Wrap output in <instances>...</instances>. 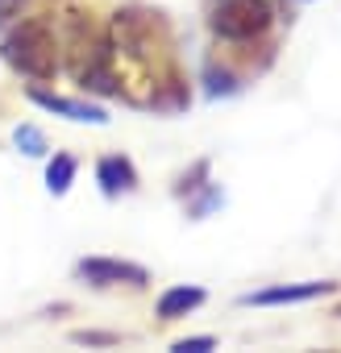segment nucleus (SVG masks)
<instances>
[{
    "mask_svg": "<svg viewBox=\"0 0 341 353\" xmlns=\"http://www.w3.org/2000/svg\"><path fill=\"white\" fill-rule=\"evenodd\" d=\"M213 349V336H188V341H175V353H208Z\"/></svg>",
    "mask_w": 341,
    "mask_h": 353,
    "instance_id": "10",
    "label": "nucleus"
},
{
    "mask_svg": "<svg viewBox=\"0 0 341 353\" xmlns=\"http://www.w3.org/2000/svg\"><path fill=\"white\" fill-rule=\"evenodd\" d=\"M71 179H75V158H71V154H55V162H50V170H46V188H50L55 196H63V192L71 188Z\"/></svg>",
    "mask_w": 341,
    "mask_h": 353,
    "instance_id": "8",
    "label": "nucleus"
},
{
    "mask_svg": "<svg viewBox=\"0 0 341 353\" xmlns=\"http://www.w3.org/2000/svg\"><path fill=\"white\" fill-rule=\"evenodd\" d=\"M21 5H26V0H0V26H5L13 13H21Z\"/></svg>",
    "mask_w": 341,
    "mask_h": 353,
    "instance_id": "11",
    "label": "nucleus"
},
{
    "mask_svg": "<svg viewBox=\"0 0 341 353\" xmlns=\"http://www.w3.org/2000/svg\"><path fill=\"white\" fill-rule=\"evenodd\" d=\"M17 145H26V154H42L46 150V141H42V133L34 125H21L17 129Z\"/></svg>",
    "mask_w": 341,
    "mask_h": 353,
    "instance_id": "9",
    "label": "nucleus"
},
{
    "mask_svg": "<svg viewBox=\"0 0 341 353\" xmlns=\"http://www.w3.org/2000/svg\"><path fill=\"white\" fill-rule=\"evenodd\" d=\"M30 100H34V104H42V108H50V112H63V117H71V121H92V125H104V121H108V117H104V108H96V104L63 100V96L38 92V88H30Z\"/></svg>",
    "mask_w": 341,
    "mask_h": 353,
    "instance_id": "5",
    "label": "nucleus"
},
{
    "mask_svg": "<svg viewBox=\"0 0 341 353\" xmlns=\"http://www.w3.org/2000/svg\"><path fill=\"white\" fill-rule=\"evenodd\" d=\"M204 303V291L200 287H170V291H162V299H158V316L162 320H179V316H188L192 307H200Z\"/></svg>",
    "mask_w": 341,
    "mask_h": 353,
    "instance_id": "6",
    "label": "nucleus"
},
{
    "mask_svg": "<svg viewBox=\"0 0 341 353\" xmlns=\"http://www.w3.org/2000/svg\"><path fill=\"white\" fill-rule=\"evenodd\" d=\"M96 179L104 183V192H108V196H117V192H129V188H133V166H129L125 158H100V166H96Z\"/></svg>",
    "mask_w": 341,
    "mask_h": 353,
    "instance_id": "7",
    "label": "nucleus"
},
{
    "mask_svg": "<svg viewBox=\"0 0 341 353\" xmlns=\"http://www.w3.org/2000/svg\"><path fill=\"white\" fill-rule=\"evenodd\" d=\"M79 279H88L92 287H113V283H129V287H142L146 283V270L133 266V262H117V258H84L75 266Z\"/></svg>",
    "mask_w": 341,
    "mask_h": 353,
    "instance_id": "3",
    "label": "nucleus"
},
{
    "mask_svg": "<svg viewBox=\"0 0 341 353\" xmlns=\"http://www.w3.org/2000/svg\"><path fill=\"white\" fill-rule=\"evenodd\" d=\"M337 283H295V287H266V291H250L242 295V303L250 307H275V303H308L316 295H329Z\"/></svg>",
    "mask_w": 341,
    "mask_h": 353,
    "instance_id": "4",
    "label": "nucleus"
},
{
    "mask_svg": "<svg viewBox=\"0 0 341 353\" xmlns=\"http://www.w3.org/2000/svg\"><path fill=\"white\" fill-rule=\"evenodd\" d=\"M5 63L30 79H50L55 75V38L46 34L42 21H26L17 34H9L5 42Z\"/></svg>",
    "mask_w": 341,
    "mask_h": 353,
    "instance_id": "1",
    "label": "nucleus"
},
{
    "mask_svg": "<svg viewBox=\"0 0 341 353\" xmlns=\"http://www.w3.org/2000/svg\"><path fill=\"white\" fill-rule=\"evenodd\" d=\"M271 30L266 0H217L213 5V34L225 42H254Z\"/></svg>",
    "mask_w": 341,
    "mask_h": 353,
    "instance_id": "2",
    "label": "nucleus"
}]
</instances>
